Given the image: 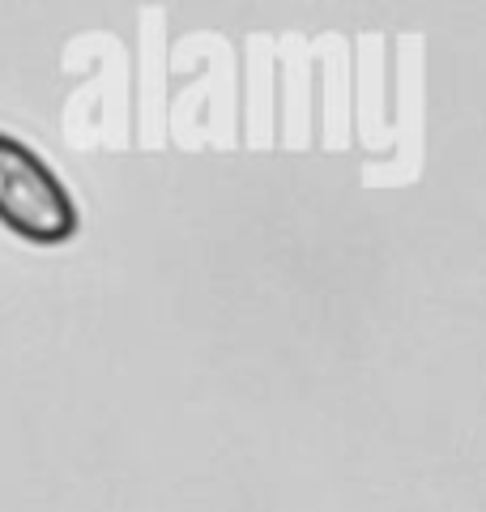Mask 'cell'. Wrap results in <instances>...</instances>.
<instances>
[{"instance_id": "6da1fadb", "label": "cell", "mask_w": 486, "mask_h": 512, "mask_svg": "<svg viewBox=\"0 0 486 512\" xmlns=\"http://www.w3.org/2000/svg\"><path fill=\"white\" fill-rule=\"evenodd\" d=\"M0 222L39 248L69 244L81 227L77 201L64 180L9 133H0Z\"/></svg>"}]
</instances>
